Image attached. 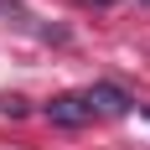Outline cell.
<instances>
[{"instance_id":"cell-1","label":"cell","mask_w":150,"mask_h":150,"mask_svg":"<svg viewBox=\"0 0 150 150\" xmlns=\"http://www.w3.org/2000/svg\"><path fill=\"white\" fill-rule=\"evenodd\" d=\"M83 98H88L93 119H119L124 109H129V98H124V88H114V83H98V88H83Z\"/></svg>"},{"instance_id":"cell-2","label":"cell","mask_w":150,"mask_h":150,"mask_svg":"<svg viewBox=\"0 0 150 150\" xmlns=\"http://www.w3.org/2000/svg\"><path fill=\"white\" fill-rule=\"evenodd\" d=\"M47 114H52V124H88V119H93V109H88L83 93H62V98H52Z\"/></svg>"}]
</instances>
